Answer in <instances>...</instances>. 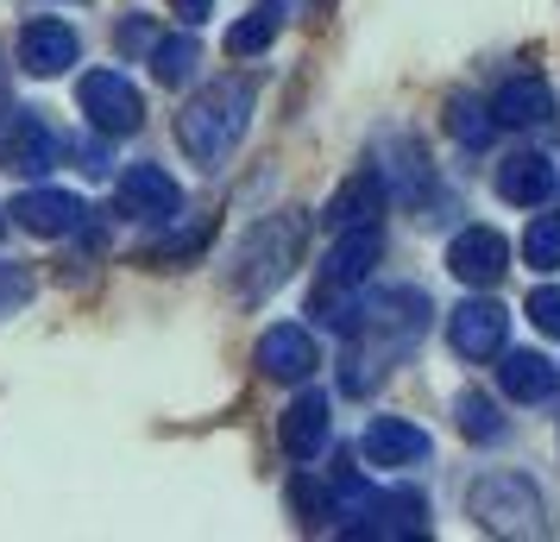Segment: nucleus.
<instances>
[{
	"instance_id": "nucleus-1",
	"label": "nucleus",
	"mask_w": 560,
	"mask_h": 542,
	"mask_svg": "<svg viewBox=\"0 0 560 542\" xmlns=\"http://www.w3.org/2000/svg\"><path fill=\"white\" fill-rule=\"evenodd\" d=\"M246 127H253V82H214V89H202L177 114L183 152L196 158V164H208V171L246 139Z\"/></svg>"
},
{
	"instance_id": "nucleus-2",
	"label": "nucleus",
	"mask_w": 560,
	"mask_h": 542,
	"mask_svg": "<svg viewBox=\"0 0 560 542\" xmlns=\"http://www.w3.org/2000/svg\"><path fill=\"white\" fill-rule=\"evenodd\" d=\"M303 240H308V215L303 208H290V215H271V221H258L246 233V246L233 258V290L258 303V297H271V290L290 278V265L303 258Z\"/></svg>"
},
{
	"instance_id": "nucleus-3",
	"label": "nucleus",
	"mask_w": 560,
	"mask_h": 542,
	"mask_svg": "<svg viewBox=\"0 0 560 542\" xmlns=\"http://www.w3.org/2000/svg\"><path fill=\"white\" fill-rule=\"evenodd\" d=\"M466 511L479 517V530H491V537H541L548 530L541 523V492L523 473H485L466 498Z\"/></svg>"
},
{
	"instance_id": "nucleus-4",
	"label": "nucleus",
	"mask_w": 560,
	"mask_h": 542,
	"mask_svg": "<svg viewBox=\"0 0 560 542\" xmlns=\"http://www.w3.org/2000/svg\"><path fill=\"white\" fill-rule=\"evenodd\" d=\"M77 102L95 120V132H107V139H127V132L145 127V102H139V89L120 70H89L77 82Z\"/></svg>"
},
{
	"instance_id": "nucleus-5",
	"label": "nucleus",
	"mask_w": 560,
	"mask_h": 542,
	"mask_svg": "<svg viewBox=\"0 0 560 542\" xmlns=\"http://www.w3.org/2000/svg\"><path fill=\"white\" fill-rule=\"evenodd\" d=\"M315 366H322V347H315V335L296 328V322H278V328L258 335V372H265V379L296 385V379H308Z\"/></svg>"
},
{
	"instance_id": "nucleus-6",
	"label": "nucleus",
	"mask_w": 560,
	"mask_h": 542,
	"mask_svg": "<svg viewBox=\"0 0 560 542\" xmlns=\"http://www.w3.org/2000/svg\"><path fill=\"white\" fill-rule=\"evenodd\" d=\"M57 132L38 120V114H13V127H7V139H0V171L7 177H45L57 164Z\"/></svg>"
},
{
	"instance_id": "nucleus-7",
	"label": "nucleus",
	"mask_w": 560,
	"mask_h": 542,
	"mask_svg": "<svg viewBox=\"0 0 560 542\" xmlns=\"http://www.w3.org/2000/svg\"><path fill=\"white\" fill-rule=\"evenodd\" d=\"M454 354L459 360H498L510 335V310L504 303H459L454 310Z\"/></svg>"
},
{
	"instance_id": "nucleus-8",
	"label": "nucleus",
	"mask_w": 560,
	"mask_h": 542,
	"mask_svg": "<svg viewBox=\"0 0 560 542\" xmlns=\"http://www.w3.org/2000/svg\"><path fill=\"white\" fill-rule=\"evenodd\" d=\"M447 265H454L459 285H498L510 272V240L491 233V228H466L454 246H447Z\"/></svg>"
},
{
	"instance_id": "nucleus-9",
	"label": "nucleus",
	"mask_w": 560,
	"mask_h": 542,
	"mask_svg": "<svg viewBox=\"0 0 560 542\" xmlns=\"http://www.w3.org/2000/svg\"><path fill=\"white\" fill-rule=\"evenodd\" d=\"M359 454L372 466H416V461H429V436L416 423H404V416H378V423H365Z\"/></svg>"
},
{
	"instance_id": "nucleus-10",
	"label": "nucleus",
	"mask_w": 560,
	"mask_h": 542,
	"mask_svg": "<svg viewBox=\"0 0 560 542\" xmlns=\"http://www.w3.org/2000/svg\"><path fill=\"white\" fill-rule=\"evenodd\" d=\"M278 441L290 461H315L322 448H328V397L322 391H303V397H290V411L278 423Z\"/></svg>"
},
{
	"instance_id": "nucleus-11",
	"label": "nucleus",
	"mask_w": 560,
	"mask_h": 542,
	"mask_svg": "<svg viewBox=\"0 0 560 542\" xmlns=\"http://www.w3.org/2000/svg\"><path fill=\"white\" fill-rule=\"evenodd\" d=\"M13 221L38 240H57V233H77L82 228V203L70 189H26L20 203H13Z\"/></svg>"
},
{
	"instance_id": "nucleus-12",
	"label": "nucleus",
	"mask_w": 560,
	"mask_h": 542,
	"mask_svg": "<svg viewBox=\"0 0 560 542\" xmlns=\"http://www.w3.org/2000/svg\"><path fill=\"white\" fill-rule=\"evenodd\" d=\"M378 215H384V177L378 171H353V177L328 196V208H322L328 228H372Z\"/></svg>"
},
{
	"instance_id": "nucleus-13",
	"label": "nucleus",
	"mask_w": 560,
	"mask_h": 542,
	"mask_svg": "<svg viewBox=\"0 0 560 542\" xmlns=\"http://www.w3.org/2000/svg\"><path fill=\"white\" fill-rule=\"evenodd\" d=\"M548 114H555V95H548V82L523 70V77H510L498 89V102H491V120L498 127H548Z\"/></svg>"
},
{
	"instance_id": "nucleus-14",
	"label": "nucleus",
	"mask_w": 560,
	"mask_h": 542,
	"mask_svg": "<svg viewBox=\"0 0 560 542\" xmlns=\"http://www.w3.org/2000/svg\"><path fill=\"white\" fill-rule=\"evenodd\" d=\"M384 240H378V221L372 228H340V240L328 246V258H322V285H359L372 265H378Z\"/></svg>"
},
{
	"instance_id": "nucleus-15",
	"label": "nucleus",
	"mask_w": 560,
	"mask_h": 542,
	"mask_svg": "<svg viewBox=\"0 0 560 542\" xmlns=\"http://www.w3.org/2000/svg\"><path fill=\"white\" fill-rule=\"evenodd\" d=\"M20 64H26L32 77L70 70V64H77V32L63 26V20H32V26L20 32Z\"/></svg>"
},
{
	"instance_id": "nucleus-16",
	"label": "nucleus",
	"mask_w": 560,
	"mask_h": 542,
	"mask_svg": "<svg viewBox=\"0 0 560 542\" xmlns=\"http://www.w3.org/2000/svg\"><path fill=\"white\" fill-rule=\"evenodd\" d=\"M177 203H183L177 183L164 177L158 164H127V171H120V208H127V215H164V221H171Z\"/></svg>"
},
{
	"instance_id": "nucleus-17",
	"label": "nucleus",
	"mask_w": 560,
	"mask_h": 542,
	"mask_svg": "<svg viewBox=\"0 0 560 542\" xmlns=\"http://www.w3.org/2000/svg\"><path fill=\"white\" fill-rule=\"evenodd\" d=\"M498 196L504 203H548L555 196V164L535 152H516L498 164Z\"/></svg>"
},
{
	"instance_id": "nucleus-18",
	"label": "nucleus",
	"mask_w": 560,
	"mask_h": 542,
	"mask_svg": "<svg viewBox=\"0 0 560 542\" xmlns=\"http://www.w3.org/2000/svg\"><path fill=\"white\" fill-rule=\"evenodd\" d=\"M498 385H504V397H516V404H541V397L555 391V366L541 360V354H504Z\"/></svg>"
},
{
	"instance_id": "nucleus-19",
	"label": "nucleus",
	"mask_w": 560,
	"mask_h": 542,
	"mask_svg": "<svg viewBox=\"0 0 560 542\" xmlns=\"http://www.w3.org/2000/svg\"><path fill=\"white\" fill-rule=\"evenodd\" d=\"M196 64H202L196 38H158V51H152V77L164 82V89H183V82L196 77Z\"/></svg>"
},
{
	"instance_id": "nucleus-20",
	"label": "nucleus",
	"mask_w": 560,
	"mask_h": 542,
	"mask_svg": "<svg viewBox=\"0 0 560 542\" xmlns=\"http://www.w3.org/2000/svg\"><path fill=\"white\" fill-rule=\"evenodd\" d=\"M454 423H459V436L466 441H498L504 436V416H498V404H491L485 391H466V397H459Z\"/></svg>"
},
{
	"instance_id": "nucleus-21",
	"label": "nucleus",
	"mask_w": 560,
	"mask_h": 542,
	"mask_svg": "<svg viewBox=\"0 0 560 542\" xmlns=\"http://www.w3.org/2000/svg\"><path fill=\"white\" fill-rule=\"evenodd\" d=\"M523 258L535 272H555L560 265V215H535L529 233H523Z\"/></svg>"
},
{
	"instance_id": "nucleus-22",
	"label": "nucleus",
	"mask_w": 560,
	"mask_h": 542,
	"mask_svg": "<svg viewBox=\"0 0 560 542\" xmlns=\"http://www.w3.org/2000/svg\"><path fill=\"white\" fill-rule=\"evenodd\" d=\"M271 38H278V13H271V7H265V13H246V20L228 32V57H253V51H265Z\"/></svg>"
},
{
	"instance_id": "nucleus-23",
	"label": "nucleus",
	"mask_w": 560,
	"mask_h": 542,
	"mask_svg": "<svg viewBox=\"0 0 560 542\" xmlns=\"http://www.w3.org/2000/svg\"><path fill=\"white\" fill-rule=\"evenodd\" d=\"M290 505H296L303 523H328V517H340V511H334V492L315 486V480H296V486H290Z\"/></svg>"
},
{
	"instance_id": "nucleus-24",
	"label": "nucleus",
	"mask_w": 560,
	"mask_h": 542,
	"mask_svg": "<svg viewBox=\"0 0 560 542\" xmlns=\"http://www.w3.org/2000/svg\"><path fill=\"white\" fill-rule=\"evenodd\" d=\"M447 127H454V139H466V146H485V132H491V120H485V107L472 102H447Z\"/></svg>"
},
{
	"instance_id": "nucleus-25",
	"label": "nucleus",
	"mask_w": 560,
	"mask_h": 542,
	"mask_svg": "<svg viewBox=\"0 0 560 542\" xmlns=\"http://www.w3.org/2000/svg\"><path fill=\"white\" fill-rule=\"evenodd\" d=\"M529 322L541 328V335H555V341H560V285L529 290Z\"/></svg>"
},
{
	"instance_id": "nucleus-26",
	"label": "nucleus",
	"mask_w": 560,
	"mask_h": 542,
	"mask_svg": "<svg viewBox=\"0 0 560 542\" xmlns=\"http://www.w3.org/2000/svg\"><path fill=\"white\" fill-rule=\"evenodd\" d=\"M202 240H208L202 228H183V233H171V240H158V246H152V258H158V265H177V258H196V253H202Z\"/></svg>"
},
{
	"instance_id": "nucleus-27",
	"label": "nucleus",
	"mask_w": 560,
	"mask_h": 542,
	"mask_svg": "<svg viewBox=\"0 0 560 542\" xmlns=\"http://www.w3.org/2000/svg\"><path fill=\"white\" fill-rule=\"evenodd\" d=\"M13 303H26V278L0 265V310H13Z\"/></svg>"
},
{
	"instance_id": "nucleus-28",
	"label": "nucleus",
	"mask_w": 560,
	"mask_h": 542,
	"mask_svg": "<svg viewBox=\"0 0 560 542\" xmlns=\"http://www.w3.org/2000/svg\"><path fill=\"white\" fill-rule=\"evenodd\" d=\"M208 7H214V0H171V13H177L183 26H202V20H208Z\"/></svg>"
},
{
	"instance_id": "nucleus-29",
	"label": "nucleus",
	"mask_w": 560,
	"mask_h": 542,
	"mask_svg": "<svg viewBox=\"0 0 560 542\" xmlns=\"http://www.w3.org/2000/svg\"><path fill=\"white\" fill-rule=\"evenodd\" d=\"M0 233H7V208H0Z\"/></svg>"
}]
</instances>
